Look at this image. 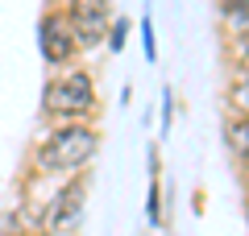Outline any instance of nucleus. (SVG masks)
Here are the masks:
<instances>
[{
    "instance_id": "nucleus-9",
    "label": "nucleus",
    "mask_w": 249,
    "mask_h": 236,
    "mask_svg": "<svg viewBox=\"0 0 249 236\" xmlns=\"http://www.w3.org/2000/svg\"><path fill=\"white\" fill-rule=\"evenodd\" d=\"M220 25H224V34L249 25V0H220Z\"/></svg>"
},
{
    "instance_id": "nucleus-2",
    "label": "nucleus",
    "mask_w": 249,
    "mask_h": 236,
    "mask_svg": "<svg viewBox=\"0 0 249 236\" xmlns=\"http://www.w3.org/2000/svg\"><path fill=\"white\" fill-rule=\"evenodd\" d=\"M100 116L96 75L79 62L50 70L42 83V124H83Z\"/></svg>"
},
{
    "instance_id": "nucleus-12",
    "label": "nucleus",
    "mask_w": 249,
    "mask_h": 236,
    "mask_svg": "<svg viewBox=\"0 0 249 236\" xmlns=\"http://www.w3.org/2000/svg\"><path fill=\"white\" fill-rule=\"evenodd\" d=\"M170 120H175V96H170V91H162V133L170 129Z\"/></svg>"
},
{
    "instance_id": "nucleus-14",
    "label": "nucleus",
    "mask_w": 249,
    "mask_h": 236,
    "mask_svg": "<svg viewBox=\"0 0 249 236\" xmlns=\"http://www.w3.org/2000/svg\"><path fill=\"white\" fill-rule=\"evenodd\" d=\"M241 170H245V178H249V162H245V166H241Z\"/></svg>"
},
{
    "instance_id": "nucleus-7",
    "label": "nucleus",
    "mask_w": 249,
    "mask_h": 236,
    "mask_svg": "<svg viewBox=\"0 0 249 236\" xmlns=\"http://www.w3.org/2000/svg\"><path fill=\"white\" fill-rule=\"evenodd\" d=\"M224 145H229L232 162H237V166H245V162H249V120L229 116V120H224Z\"/></svg>"
},
{
    "instance_id": "nucleus-15",
    "label": "nucleus",
    "mask_w": 249,
    "mask_h": 236,
    "mask_svg": "<svg viewBox=\"0 0 249 236\" xmlns=\"http://www.w3.org/2000/svg\"><path fill=\"white\" fill-rule=\"evenodd\" d=\"M245 219H249V207H245Z\"/></svg>"
},
{
    "instance_id": "nucleus-8",
    "label": "nucleus",
    "mask_w": 249,
    "mask_h": 236,
    "mask_svg": "<svg viewBox=\"0 0 249 236\" xmlns=\"http://www.w3.org/2000/svg\"><path fill=\"white\" fill-rule=\"evenodd\" d=\"M145 219L162 224V186H158V149H150V191H145Z\"/></svg>"
},
{
    "instance_id": "nucleus-10",
    "label": "nucleus",
    "mask_w": 249,
    "mask_h": 236,
    "mask_svg": "<svg viewBox=\"0 0 249 236\" xmlns=\"http://www.w3.org/2000/svg\"><path fill=\"white\" fill-rule=\"evenodd\" d=\"M129 29H133V25H129V17H116V21H112V29H108V37H104V46H108L112 54H121V50H124V42H129Z\"/></svg>"
},
{
    "instance_id": "nucleus-13",
    "label": "nucleus",
    "mask_w": 249,
    "mask_h": 236,
    "mask_svg": "<svg viewBox=\"0 0 249 236\" xmlns=\"http://www.w3.org/2000/svg\"><path fill=\"white\" fill-rule=\"evenodd\" d=\"M0 236H42V232H21V228H4Z\"/></svg>"
},
{
    "instance_id": "nucleus-5",
    "label": "nucleus",
    "mask_w": 249,
    "mask_h": 236,
    "mask_svg": "<svg viewBox=\"0 0 249 236\" xmlns=\"http://www.w3.org/2000/svg\"><path fill=\"white\" fill-rule=\"evenodd\" d=\"M37 54H42V62H46L50 70L71 67V62H79V54H83L58 4H54V9H46L42 17H37Z\"/></svg>"
},
{
    "instance_id": "nucleus-4",
    "label": "nucleus",
    "mask_w": 249,
    "mask_h": 236,
    "mask_svg": "<svg viewBox=\"0 0 249 236\" xmlns=\"http://www.w3.org/2000/svg\"><path fill=\"white\" fill-rule=\"evenodd\" d=\"M83 207H88V174H75L54 191V199L42 211V236H71L83 224Z\"/></svg>"
},
{
    "instance_id": "nucleus-3",
    "label": "nucleus",
    "mask_w": 249,
    "mask_h": 236,
    "mask_svg": "<svg viewBox=\"0 0 249 236\" xmlns=\"http://www.w3.org/2000/svg\"><path fill=\"white\" fill-rule=\"evenodd\" d=\"M62 17H67V25H71L75 42H79V50H96V46H104L108 29H112L116 21V4L112 0H58Z\"/></svg>"
},
{
    "instance_id": "nucleus-1",
    "label": "nucleus",
    "mask_w": 249,
    "mask_h": 236,
    "mask_svg": "<svg viewBox=\"0 0 249 236\" xmlns=\"http://www.w3.org/2000/svg\"><path fill=\"white\" fill-rule=\"evenodd\" d=\"M100 153V124H42L37 137L29 141L25 170L34 174H54V178H75L88 174L91 157Z\"/></svg>"
},
{
    "instance_id": "nucleus-11",
    "label": "nucleus",
    "mask_w": 249,
    "mask_h": 236,
    "mask_svg": "<svg viewBox=\"0 0 249 236\" xmlns=\"http://www.w3.org/2000/svg\"><path fill=\"white\" fill-rule=\"evenodd\" d=\"M142 50H145V58H158V37H154V17H145L142 21Z\"/></svg>"
},
{
    "instance_id": "nucleus-6",
    "label": "nucleus",
    "mask_w": 249,
    "mask_h": 236,
    "mask_svg": "<svg viewBox=\"0 0 249 236\" xmlns=\"http://www.w3.org/2000/svg\"><path fill=\"white\" fill-rule=\"evenodd\" d=\"M224 104H229V116L249 120V70L232 67V79H229V87H224Z\"/></svg>"
}]
</instances>
